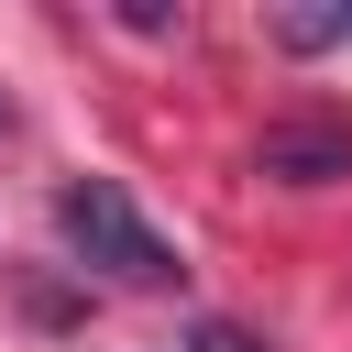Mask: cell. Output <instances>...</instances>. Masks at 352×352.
Masks as SVG:
<instances>
[{"label":"cell","instance_id":"cell-1","mask_svg":"<svg viewBox=\"0 0 352 352\" xmlns=\"http://www.w3.org/2000/svg\"><path fill=\"white\" fill-rule=\"evenodd\" d=\"M55 231H66V253H77V275H99V286H176L187 264H176V242L110 187V176H77V187H55Z\"/></svg>","mask_w":352,"mask_h":352},{"label":"cell","instance_id":"cell-2","mask_svg":"<svg viewBox=\"0 0 352 352\" xmlns=\"http://www.w3.org/2000/svg\"><path fill=\"white\" fill-rule=\"evenodd\" d=\"M253 176H275V187H330V176H352V121H264Z\"/></svg>","mask_w":352,"mask_h":352},{"label":"cell","instance_id":"cell-3","mask_svg":"<svg viewBox=\"0 0 352 352\" xmlns=\"http://www.w3.org/2000/svg\"><path fill=\"white\" fill-rule=\"evenodd\" d=\"M275 44L286 55H330V44H352V11H275Z\"/></svg>","mask_w":352,"mask_h":352},{"label":"cell","instance_id":"cell-4","mask_svg":"<svg viewBox=\"0 0 352 352\" xmlns=\"http://www.w3.org/2000/svg\"><path fill=\"white\" fill-rule=\"evenodd\" d=\"M187 352H264V341H253V330H231V319H198V330H187Z\"/></svg>","mask_w":352,"mask_h":352}]
</instances>
